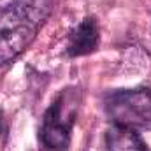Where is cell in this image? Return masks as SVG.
<instances>
[{"instance_id":"6da1fadb","label":"cell","mask_w":151,"mask_h":151,"mask_svg":"<svg viewBox=\"0 0 151 151\" xmlns=\"http://www.w3.org/2000/svg\"><path fill=\"white\" fill-rule=\"evenodd\" d=\"M49 14V0H12L0 7V65L16 58Z\"/></svg>"},{"instance_id":"7a4b0ae2","label":"cell","mask_w":151,"mask_h":151,"mask_svg":"<svg viewBox=\"0 0 151 151\" xmlns=\"http://www.w3.org/2000/svg\"><path fill=\"white\" fill-rule=\"evenodd\" d=\"M106 111L118 127L135 132L151 128V91L146 88L116 91L106 99Z\"/></svg>"},{"instance_id":"3957f363","label":"cell","mask_w":151,"mask_h":151,"mask_svg":"<svg viewBox=\"0 0 151 151\" xmlns=\"http://www.w3.org/2000/svg\"><path fill=\"white\" fill-rule=\"evenodd\" d=\"M74 121L72 107H67L63 104V99H58L51 104V107L46 111L42 128H40V139L46 148L49 150H62L69 142L70 127Z\"/></svg>"},{"instance_id":"277c9868","label":"cell","mask_w":151,"mask_h":151,"mask_svg":"<svg viewBox=\"0 0 151 151\" xmlns=\"http://www.w3.org/2000/svg\"><path fill=\"white\" fill-rule=\"evenodd\" d=\"M99 44V28L93 18H86L77 25L74 32L70 34L67 51L70 56H81L91 53Z\"/></svg>"},{"instance_id":"5b68a950","label":"cell","mask_w":151,"mask_h":151,"mask_svg":"<svg viewBox=\"0 0 151 151\" xmlns=\"http://www.w3.org/2000/svg\"><path fill=\"white\" fill-rule=\"evenodd\" d=\"M107 150L109 151H148L146 144L135 130L114 125L107 132Z\"/></svg>"}]
</instances>
